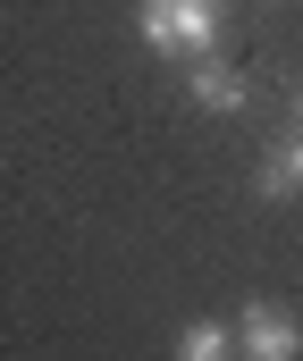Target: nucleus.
Masks as SVG:
<instances>
[{
  "label": "nucleus",
  "instance_id": "nucleus-2",
  "mask_svg": "<svg viewBox=\"0 0 303 361\" xmlns=\"http://www.w3.org/2000/svg\"><path fill=\"white\" fill-rule=\"evenodd\" d=\"M236 345H244L253 361H295V353H303V328H295V311H287V302L253 294V302L236 311Z\"/></svg>",
  "mask_w": 303,
  "mask_h": 361
},
{
  "label": "nucleus",
  "instance_id": "nucleus-3",
  "mask_svg": "<svg viewBox=\"0 0 303 361\" xmlns=\"http://www.w3.org/2000/svg\"><path fill=\"white\" fill-rule=\"evenodd\" d=\"M186 92H194V109H219V118H236V109H244V76H236L219 51L186 59Z\"/></svg>",
  "mask_w": 303,
  "mask_h": 361
},
{
  "label": "nucleus",
  "instance_id": "nucleus-6",
  "mask_svg": "<svg viewBox=\"0 0 303 361\" xmlns=\"http://www.w3.org/2000/svg\"><path fill=\"white\" fill-rule=\"evenodd\" d=\"M295 126H303V85H295Z\"/></svg>",
  "mask_w": 303,
  "mask_h": 361
},
{
  "label": "nucleus",
  "instance_id": "nucleus-4",
  "mask_svg": "<svg viewBox=\"0 0 303 361\" xmlns=\"http://www.w3.org/2000/svg\"><path fill=\"white\" fill-rule=\"evenodd\" d=\"M261 202H303V135H278L261 152V177H253Z\"/></svg>",
  "mask_w": 303,
  "mask_h": 361
},
{
  "label": "nucleus",
  "instance_id": "nucleus-5",
  "mask_svg": "<svg viewBox=\"0 0 303 361\" xmlns=\"http://www.w3.org/2000/svg\"><path fill=\"white\" fill-rule=\"evenodd\" d=\"M177 353H186V361H227V353H236V328H219V319H194V328L177 336Z\"/></svg>",
  "mask_w": 303,
  "mask_h": 361
},
{
  "label": "nucleus",
  "instance_id": "nucleus-1",
  "mask_svg": "<svg viewBox=\"0 0 303 361\" xmlns=\"http://www.w3.org/2000/svg\"><path fill=\"white\" fill-rule=\"evenodd\" d=\"M143 42L160 59H202L219 51V0H143Z\"/></svg>",
  "mask_w": 303,
  "mask_h": 361
}]
</instances>
